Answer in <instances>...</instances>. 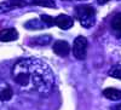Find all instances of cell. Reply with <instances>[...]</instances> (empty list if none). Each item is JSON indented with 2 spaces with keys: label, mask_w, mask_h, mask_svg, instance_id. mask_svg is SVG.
<instances>
[{
  "label": "cell",
  "mask_w": 121,
  "mask_h": 110,
  "mask_svg": "<svg viewBox=\"0 0 121 110\" xmlns=\"http://www.w3.org/2000/svg\"><path fill=\"white\" fill-rule=\"evenodd\" d=\"M13 81L26 91L48 94L55 86L53 73L45 62L36 58H23L12 68Z\"/></svg>",
  "instance_id": "6da1fadb"
},
{
  "label": "cell",
  "mask_w": 121,
  "mask_h": 110,
  "mask_svg": "<svg viewBox=\"0 0 121 110\" xmlns=\"http://www.w3.org/2000/svg\"><path fill=\"white\" fill-rule=\"evenodd\" d=\"M74 15L84 28H91L96 23V11L91 5H79L74 10Z\"/></svg>",
  "instance_id": "7a4b0ae2"
},
{
  "label": "cell",
  "mask_w": 121,
  "mask_h": 110,
  "mask_svg": "<svg viewBox=\"0 0 121 110\" xmlns=\"http://www.w3.org/2000/svg\"><path fill=\"white\" fill-rule=\"evenodd\" d=\"M87 46H88V41L85 36H78L74 40V44H73V53L75 56L76 59H82L86 58V53H87Z\"/></svg>",
  "instance_id": "3957f363"
},
{
  "label": "cell",
  "mask_w": 121,
  "mask_h": 110,
  "mask_svg": "<svg viewBox=\"0 0 121 110\" xmlns=\"http://www.w3.org/2000/svg\"><path fill=\"white\" fill-rule=\"evenodd\" d=\"M73 24H74V19L68 15H59V16L55 17V25L63 29V30H67V29L72 28Z\"/></svg>",
  "instance_id": "277c9868"
},
{
  "label": "cell",
  "mask_w": 121,
  "mask_h": 110,
  "mask_svg": "<svg viewBox=\"0 0 121 110\" xmlns=\"http://www.w3.org/2000/svg\"><path fill=\"white\" fill-rule=\"evenodd\" d=\"M53 52L60 57H67L70 52V45L64 40H58L53 44Z\"/></svg>",
  "instance_id": "5b68a950"
},
{
  "label": "cell",
  "mask_w": 121,
  "mask_h": 110,
  "mask_svg": "<svg viewBox=\"0 0 121 110\" xmlns=\"http://www.w3.org/2000/svg\"><path fill=\"white\" fill-rule=\"evenodd\" d=\"M18 38V32L15 28H6L0 32V41L9 42V41H15Z\"/></svg>",
  "instance_id": "8992f818"
},
{
  "label": "cell",
  "mask_w": 121,
  "mask_h": 110,
  "mask_svg": "<svg viewBox=\"0 0 121 110\" xmlns=\"http://www.w3.org/2000/svg\"><path fill=\"white\" fill-rule=\"evenodd\" d=\"M13 96V89L12 87L3 82L0 84V102H9Z\"/></svg>",
  "instance_id": "52a82bcc"
},
{
  "label": "cell",
  "mask_w": 121,
  "mask_h": 110,
  "mask_svg": "<svg viewBox=\"0 0 121 110\" xmlns=\"http://www.w3.org/2000/svg\"><path fill=\"white\" fill-rule=\"evenodd\" d=\"M103 96L107 99H109V101H114V102L121 101V91L117 88H114V87L105 88L103 91Z\"/></svg>",
  "instance_id": "ba28073f"
},
{
  "label": "cell",
  "mask_w": 121,
  "mask_h": 110,
  "mask_svg": "<svg viewBox=\"0 0 121 110\" xmlns=\"http://www.w3.org/2000/svg\"><path fill=\"white\" fill-rule=\"evenodd\" d=\"M51 35H41L39 38H35L33 40H30V44H32L33 46H45L47 44L51 42Z\"/></svg>",
  "instance_id": "9c48e42d"
},
{
  "label": "cell",
  "mask_w": 121,
  "mask_h": 110,
  "mask_svg": "<svg viewBox=\"0 0 121 110\" xmlns=\"http://www.w3.org/2000/svg\"><path fill=\"white\" fill-rule=\"evenodd\" d=\"M110 27H112V29H113L114 32L121 34V13H116V15L112 18Z\"/></svg>",
  "instance_id": "30bf717a"
},
{
  "label": "cell",
  "mask_w": 121,
  "mask_h": 110,
  "mask_svg": "<svg viewBox=\"0 0 121 110\" xmlns=\"http://www.w3.org/2000/svg\"><path fill=\"white\" fill-rule=\"evenodd\" d=\"M26 28L27 29H41V28H45L46 25L41 22V19H32V21H29V22H27L26 24Z\"/></svg>",
  "instance_id": "8fae6325"
},
{
  "label": "cell",
  "mask_w": 121,
  "mask_h": 110,
  "mask_svg": "<svg viewBox=\"0 0 121 110\" xmlns=\"http://www.w3.org/2000/svg\"><path fill=\"white\" fill-rule=\"evenodd\" d=\"M32 3L34 5H39L43 7H50V8H55L56 4L53 0H32Z\"/></svg>",
  "instance_id": "7c38bea8"
},
{
  "label": "cell",
  "mask_w": 121,
  "mask_h": 110,
  "mask_svg": "<svg viewBox=\"0 0 121 110\" xmlns=\"http://www.w3.org/2000/svg\"><path fill=\"white\" fill-rule=\"evenodd\" d=\"M109 75L114 77V79H119L121 80V64H116V65H113L109 70Z\"/></svg>",
  "instance_id": "4fadbf2b"
},
{
  "label": "cell",
  "mask_w": 121,
  "mask_h": 110,
  "mask_svg": "<svg viewBox=\"0 0 121 110\" xmlns=\"http://www.w3.org/2000/svg\"><path fill=\"white\" fill-rule=\"evenodd\" d=\"M40 19H41V22H43L46 27H52V25H55V17H52V16L43 15L41 17H40Z\"/></svg>",
  "instance_id": "5bb4252c"
},
{
  "label": "cell",
  "mask_w": 121,
  "mask_h": 110,
  "mask_svg": "<svg viewBox=\"0 0 121 110\" xmlns=\"http://www.w3.org/2000/svg\"><path fill=\"white\" fill-rule=\"evenodd\" d=\"M108 1H110V0H97V3H98L99 5H104V4H107Z\"/></svg>",
  "instance_id": "9a60e30c"
},
{
  "label": "cell",
  "mask_w": 121,
  "mask_h": 110,
  "mask_svg": "<svg viewBox=\"0 0 121 110\" xmlns=\"http://www.w3.org/2000/svg\"><path fill=\"white\" fill-rule=\"evenodd\" d=\"M113 110H121V106H117V108H115V109H113Z\"/></svg>",
  "instance_id": "2e32d148"
},
{
  "label": "cell",
  "mask_w": 121,
  "mask_h": 110,
  "mask_svg": "<svg viewBox=\"0 0 121 110\" xmlns=\"http://www.w3.org/2000/svg\"><path fill=\"white\" fill-rule=\"evenodd\" d=\"M80 1H86V0H80Z\"/></svg>",
  "instance_id": "e0dca14e"
},
{
  "label": "cell",
  "mask_w": 121,
  "mask_h": 110,
  "mask_svg": "<svg viewBox=\"0 0 121 110\" xmlns=\"http://www.w3.org/2000/svg\"><path fill=\"white\" fill-rule=\"evenodd\" d=\"M63 1H67V0H63Z\"/></svg>",
  "instance_id": "ac0fdd59"
}]
</instances>
